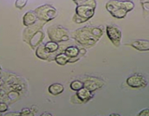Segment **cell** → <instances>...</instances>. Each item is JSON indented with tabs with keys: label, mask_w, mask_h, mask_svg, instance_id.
Wrapping results in <instances>:
<instances>
[{
	"label": "cell",
	"mask_w": 149,
	"mask_h": 116,
	"mask_svg": "<svg viewBox=\"0 0 149 116\" xmlns=\"http://www.w3.org/2000/svg\"><path fill=\"white\" fill-rule=\"evenodd\" d=\"M104 33L102 26H85L74 30L72 37L76 41L84 48H91L99 41Z\"/></svg>",
	"instance_id": "cell-1"
},
{
	"label": "cell",
	"mask_w": 149,
	"mask_h": 116,
	"mask_svg": "<svg viewBox=\"0 0 149 116\" xmlns=\"http://www.w3.org/2000/svg\"><path fill=\"white\" fill-rule=\"evenodd\" d=\"M46 23L45 22L38 20L33 26H28L23 30L22 33L23 41L27 43L31 49H36L38 46L42 44L45 37L42 28Z\"/></svg>",
	"instance_id": "cell-2"
},
{
	"label": "cell",
	"mask_w": 149,
	"mask_h": 116,
	"mask_svg": "<svg viewBox=\"0 0 149 116\" xmlns=\"http://www.w3.org/2000/svg\"><path fill=\"white\" fill-rule=\"evenodd\" d=\"M135 8L133 1L130 0H110L106 4L107 11L117 19H123L126 17L129 12L132 11Z\"/></svg>",
	"instance_id": "cell-3"
},
{
	"label": "cell",
	"mask_w": 149,
	"mask_h": 116,
	"mask_svg": "<svg viewBox=\"0 0 149 116\" xmlns=\"http://www.w3.org/2000/svg\"><path fill=\"white\" fill-rule=\"evenodd\" d=\"M47 33L50 41H53L57 43L68 41L71 39L68 30L60 25H52L49 26L47 30Z\"/></svg>",
	"instance_id": "cell-4"
},
{
	"label": "cell",
	"mask_w": 149,
	"mask_h": 116,
	"mask_svg": "<svg viewBox=\"0 0 149 116\" xmlns=\"http://www.w3.org/2000/svg\"><path fill=\"white\" fill-rule=\"evenodd\" d=\"M95 8L87 5L77 6L75 14L73 16V21L77 24L85 23L94 16Z\"/></svg>",
	"instance_id": "cell-5"
},
{
	"label": "cell",
	"mask_w": 149,
	"mask_h": 116,
	"mask_svg": "<svg viewBox=\"0 0 149 116\" xmlns=\"http://www.w3.org/2000/svg\"><path fill=\"white\" fill-rule=\"evenodd\" d=\"M33 11L36 13L38 20L41 21L47 22L54 20L58 15V11L53 6L50 4H43L36 7Z\"/></svg>",
	"instance_id": "cell-6"
},
{
	"label": "cell",
	"mask_w": 149,
	"mask_h": 116,
	"mask_svg": "<svg viewBox=\"0 0 149 116\" xmlns=\"http://www.w3.org/2000/svg\"><path fill=\"white\" fill-rule=\"evenodd\" d=\"M106 31L111 43L116 47L120 46L122 39V32L120 28L116 25L109 24L106 26Z\"/></svg>",
	"instance_id": "cell-7"
},
{
	"label": "cell",
	"mask_w": 149,
	"mask_h": 116,
	"mask_svg": "<svg viewBox=\"0 0 149 116\" xmlns=\"http://www.w3.org/2000/svg\"><path fill=\"white\" fill-rule=\"evenodd\" d=\"M126 83L130 87L133 88H145L148 85L146 78L139 73H135L128 77L126 80Z\"/></svg>",
	"instance_id": "cell-8"
},
{
	"label": "cell",
	"mask_w": 149,
	"mask_h": 116,
	"mask_svg": "<svg viewBox=\"0 0 149 116\" xmlns=\"http://www.w3.org/2000/svg\"><path fill=\"white\" fill-rule=\"evenodd\" d=\"M105 83L100 78L94 76H90L84 81V87L91 91H95L104 86Z\"/></svg>",
	"instance_id": "cell-9"
},
{
	"label": "cell",
	"mask_w": 149,
	"mask_h": 116,
	"mask_svg": "<svg viewBox=\"0 0 149 116\" xmlns=\"http://www.w3.org/2000/svg\"><path fill=\"white\" fill-rule=\"evenodd\" d=\"M126 46H130L134 49L140 51V52H147L149 51V41L138 39V40L132 41L130 43L125 44Z\"/></svg>",
	"instance_id": "cell-10"
},
{
	"label": "cell",
	"mask_w": 149,
	"mask_h": 116,
	"mask_svg": "<svg viewBox=\"0 0 149 116\" xmlns=\"http://www.w3.org/2000/svg\"><path fill=\"white\" fill-rule=\"evenodd\" d=\"M76 96L79 99L81 103H86L90 101L91 99H93V91H90L89 89L86 88L85 87H83L82 88L77 91Z\"/></svg>",
	"instance_id": "cell-11"
},
{
	"label": "cell",
	"mask_w": 149,
	"mask_h": 116,
	"mask_svg": "<svg viewBox=\"0 0 149 116\" xmlns=\"http://www.w3.org/2000/svg\"><path fill=\"white\" fill-rule=\"evenodd\" d=\"M38 17L34 11H28L23 17V24L26 27L33 26L38 21Z\"/></svg>",
	"instance_id": "cell-12"
},
{
	"label": "cell",
	"mask_w": 149,
	"mask_h": 116,
	"mask_svg": "<svg viewBox=\"0 0 149 116\" xmlns=\"http://www.w3.org/2000/svg\"><path fill=\"white\" fill-rule=\"evenodd\" d=\"M65 90L64 86L61 84H58V83H55V84H51L49 87H48V91L49 94L52 95L57 96L59 94H62Z\"/></svg>",
	"instance_id": "cell-13"
},
{
	"label": "cell",
	"mask_w": 149,
	"mask_h": 116,
	"mask_svg": "<svg viewBox=\"0 0 149 116\" xmlns=\"http://www.w3.org/2000/svg\"><path fill=\"white\" fill-rule=\"evenodd\" d=\"M70 57L64 52H60L55 56V61L59 65H65L69 62Z\"/></svg>",
	"instance_id": "cell-14"
},
{
	"label": "cell",
	"mask_w": 149,
	"mask_h": 116,
	"mask_svg": "<svg viewBox=\"0 0 149 116\" xmlns=\"http://www.w3.org/2000/svg\"><path fill=\"white\" fill-rule=\"evenodd\" d=\"M84 87V82L79 80H76V81H73L70 84V88L74 91H79V89L82 88Z\"/></svg>",
	"instance_id": "cell-15"
},
{
	"label": "cell",
	"mask_w": 149,
	"mask_h": 116,
	"mask_svg": "<svg viewBox=\"0 0 149 116\" xmlns=\"http://www.w3.org/2000/svg\"><path fill=\"white\" fill-rule=\"evenodd\" d=\"M28 0H16L15 7L18 9H23L26 5Z\"/></svg>",
	"instance_id": "cell-16"
},
{
	"label": "cell",
	"mask_w": 149,
	"mask_h": 116,
	"mask_svg": "<svg viewBox=\"0 0 149 116\" xmlns=\"http://www.w3.org/2000/svg\"><path fill=\"white\" fill-rule=\"evenodd\" d=\"M143 12H149V0H141Z\"/></svg>",
	"instance_id": "cell-17"
},
{
	"label": "cell",
	"mask_w": 149,
	"mask_h": 116,
	"mask_svg": "<svg viewBox=\"0 0 149 116\" xmlns=\"http://www.w3.org/2000/svg\"><path fill=\"white\" fill-rule=\"evenodd\" d=\"M77 6L80 5H87L89 0H72Z\"/></svg>",
	"instance_id": "cell-18"
},
{
	"label": "cell",
	"mask_w": 149,
	"mask_h": 116,
	"mask_svg": "<svg viewBox=\"0 0 149 116\" xmlns=\"http://www.w3.org/2000/svg\"><path fill=\"white\" fill-rule=\"evenodd\" d=\"M8 110V105L6 102H0V113H4Z\"/></svg>",
	"instance_id": "cell-19"
},
{
	"label": "cell",
	"mask_w": 149,
	"mask_h": 116,
	"mask_svg": "<svg viewBox=\"0 0 149 116\" xmlns=\"http://www.w3.org/2000/svg\"><path fill=\"white\" fill-rule=\"evenodd\" d=\"M20 115H29L32 114L31 113V110L29 108H24L20 112Z\"/></svg>",
	"instance_id": "cell-20"
},
{
	"label": "cell",
	"mask_w": 149,
	"mask_h": 116,
	"mask_svg": "<svg viewBox=\"0 0 149 116\" xmlns=\"http://www.w3.org/2000/svg\"><path fill=\"white\" fill-rule=\"evenodd\" d=\"M138 115L149 116V108H146L142 110L140 113H138Z\"/></svg>",
	"instance_id": "cell-21"
},
{
	"label": "cell",
	"mask_w": 149,
	"mask_h": 116,
	"mask_svg": "<svg viewBox=\"0 0 149 116\" xmlns=\"http://www.w3.org/2000/svg\"><path fill=\"white\" fill-rule=\"evenodd\" d=\"M5 115L8 116V115H20V113H13V112H12V113H6Z\"/></svg>",
	"instance_id": "cell-22"
},
{
	"label": "cell",
	"mask_w": 149,
	"mask_h": 116,
	"mask_svg": "<svg viewBox=\"0 0 149 116\" xmlns=\"http://www.w3.org/2000/svg\"><path fill=\"white\" fill-rule=\"evenodd\" d=\"M3 84H4V81H3V80L1 79V78L0 77V88H1V86H2Z\"/></svg>",
	"instance_id": "cell-23"
},
{
	"label": "cell",
	"mask_w": 149,
	"mask_h": 116,
	"mask_svg": "<svg viewBox=\"0 0 149 116\" xmlns=\"http://www.w3.org/2000/svg\"><path fill=\"white\" fill-rule=\"evenodd\" d=\"M42 115H52V114H51V113H42Z\"/></svg>",
	"instance_id": "cell-24"
},
{
	"label": "cell",
	"mask_w": 149,
	"mask_h": 116,
	"mask_svg": "<svg viewBox=\"0 0 149 116\" xmlns=\"http://www.w3.org/2000/svg\"><path fill=\"white\" fill-rule=\"evenodd\" d=\"M111 115H119V114H111Z\"/></svg>",
	"instance_id": "cell-25"
}]
</instances>
